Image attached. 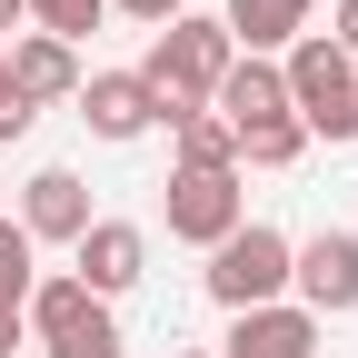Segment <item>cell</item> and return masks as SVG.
Wrapping results in <instances>:
<instances>
[{
    "label": "cell",
    "mask_w": 358,
    "mask_h": 358,
    "mask_svg": "<svg viewBox=\"0 0 358 358\" xmlns=\"http://www.w3.org/2000/svg\"><path fill=\"white\" fill-rule=\"evenodd\" d=\"M10 90H20L30 110H50V100H80V50H60V40L20 30V40H10Z\"/></svg>",
    "instance_id": "cell-12"
},
{
    "label": "cell",
    "mask_w": 358,
    "mask_h": 358,
    "mask_svg": "<svg viewBox=\"0 0 358 358\" xmlns=\"http://www.w3.org/2000/svg\"><path fill=\"white\" fill-rule=\"evenodd\" d=\"M279 80H289V120L308 140H358V60L338 50L329 30H308L279 50Z\"/></svg>",
    "instance_id": "cell-2"
},
{
    "label": "cell",
    "mask_w": 358,
    "mask_h": 358,
    "mask_svg": "<svg viewBox=\"0 0 358 358\" xmlns=\"http://www.w3.org/2000/svg\"><path fill=\"white\" fill-rule=\"evenodd\" d=\"M20 20H40V40L80 50V40H90V30L110 20V0H20Z\"/></svg>",
    "instance_id": "cell-14"
},
{
    "label": "cell",
    "mask_w": 358,
    "mask_h": 358,
    "mask_svg": "<svg viewBox=\"0 0 358 358\" xmlns=\"http://www.w3.org/2000/svg\"><path fill=\"white\" fill-rule=\"evenodd\" d=\"M289 249H299L289 229H268V219H239V229L209 249V299L229 308V319H239V308L289 299Z\"/></svg>",
    "instance_id": "cell-3"
},
{
    "label": "cell",
    "mask_w": 358,
    "mask_h": 358,
    "mask_svg": "<svg viewBox=\"0 0 358 358\" xmlns=\"http://www.w3.org/2000/svg\"><path fill=\"white\" fill-rule=\"evenodd\" d=\"M169 358H219V348H169Z\"/></svg>",
    "instance_id": "cell-23"
},
{
    "label": "cell",
    "mask_w": 358,
    "mask_h": 358,
    "mask_svg": "<svg viewBox=\"0 0 358 358\" xmlns=\"http://www.w3.org/2000/svg\"><path fill=\"white\" fill-rule=\"evenodd\" d=\"M229 60H239V50H229V30L199 20V10H179V20L150 40V60H140L150 100H159V129H169V120H189V110H209V90H219V70H229Z\"/></svg>",
    "instance_id": "cell-1"
},
{
    "label": "cell",
    "mask_w": 358,
    "mask_h": 358,
    "mask_svg": "<svg viewBox=\"0 0 358 358\" xmlns=\"http://www.w3.org/2000/svg\"><path fill=\"white\" fill-rule=\"evenodd\" d=\"M219 358H319V319L299 299H268V308H239Z\"/></svg>",
    "instance_id": "cell-9"
},
{
    "label": "cell",
    "mask_w": 358,
    "mask_h": 358,
    "mask_svg": "<svg viewBox=\"0 0 358 358\" xmlns=\"http://www.w3.org/2000/svg\"><path fill=\"white\" fill-rule=\"evenodd\" d=\"M80 120H90V140H150V129H159V100H150L140 70H90L80 80Z\"/></svg>",
    "instance_id": "cell-8"
},
{
    "label": "cell",
    "mask_w": 358,
    "mask_h": 358,
    "mask_svg": "<svg viewBox=\"0 0 358 358\" xmlns=\"http://www.w3.org/2000/svg\"><path fill=\"white\" fill-rule=\"evenodd\" d=\"M169 239H189V249H219L249 219V189H239V169H169Z\"/></svg>",
    "instance_id": "cell-4"
},
{
    "label": "cell",
    "mask_w": 358,
    "mask_h": 358,
    "mask_svg": "<svg viewBox=\"0 0 358 358\" xmlns=\"http://www.w3.org/2000/svg\"><path fill=\"white\" fill-rule=\"evenodd\" d=\"M70 279L90 289V299H120V289H140V268H150V239L129 229V219H90V229L70 239Z\"/></svg>",
    "instance_id": "cell-7"
},
{
    "label": "cell",
    "mask_w": 358,
    "mask_h": 358,
    "mask_svg": "<svg viewBox=\"0 0 358 358\" xmlns=\"http://www.w3.org/2000/svg\"><path fill=\"white\" fill-rule=\"evenodd\" d=\"M50 358H120V319H110V308H100V299H90V308H80V319H70V329L50 338Z\"/></svg>",
    "instance_id": "cell-16"
},
{
    "label": "cell",
    "mask_w": 358,
    "mask_h": 358,
    "mask_svg": "<svg viewBox=\"0 0 358 358\" xmlns=\"http://www.w3.org/2000/svg\"><path fill=\"white\" fill-rule=\"evenodd\" d=\"M0 100H10V50H0Z\"/></svg>",
    "instance_id": "cell-21"
},
{
    "label": "cell",
    "mask_w": 358,
    "mask_h": 358,
    "mask_svg": "<svg viewBox=\"0 0 358 358\" xmlns=\"http://www.w3.org/2000/svg\"><path fill=\"white\" fill-rule=\"evenodd\" d=\"M10 20H20V0H0V30H10Z\"/></svg>",
    "instance_id": "cell-22"
},
{
    "label": "cell",
    "mask_w": 358,
    "mask_h": 358,
    "mask_svg": "<svg viewBox=\"0 0 358 358\" xmlns=\"http://www.w3.org/2000/svg\"><path fill=\"white\" fill-rule=\"evenodd\" d=\"M30 289H40V249H30L20 219H0V319H20Z\"/></svg>",
    "instance_id": "cell-13"
},
{
    "label": "cell",
    "mask_w": 358,
    "mask_h": 358,
    "mask_svg": "<svg viewBox=\"0 0 358 358\" xmlns=\"http://www.w3.org/2000/svg\"><path fill=\"white\" fill-rule=\"evenodd\" d=\"M110 10H129V20H150V30H169L179 10H189V0H110Z\"/></svg>",
    "instance_id": "cell-18"
},
{
    "label": "cell",
    "mask_w": 358,
    "mask_h": 358,
    "mask_svg": "<svg viewBox=\"0 0 358 358\" xmlns=\"http://www.w3.org/2000/svg\"><path fill=\"white\" fill-rule=\"evenodd\" d=\"M209 120L229 129V140H249V129H268V120H289V80H279V60H229L219 70V90H209Z\"/></svg>",
    "instance_id": "cell-6"
},
{
    "label": "cell",
    "mask_w": 358,
    "mask_h": 358,
    "mask_svg": "<svg viewBox=\"0 0 358 358\" xmlns=\"http://www.w3.org/2000/svg\"><path fill=\"white\" fill-rule=\"evenodd\" d=\"M289 289H299L308 319H348V308H358V229L299 239V249H289Z\"/></svg>",
    "instance_id": "cell-5"
},
{
    "label": "cell",
    "mask_w": 358,
    "mask_h": 358,
    "mask_svg": "<svg viewBox=\"0 0 358 358\" xmlns=\"http://www.w3.org/2000/svg\"><path fill=\"white\" fill-rule=\"evenodd\" d=\"M329 40H338L348 60H358V0H338V30H329Z\"/></svg>",
    "instance_id": "cell-19"
},
{
    "label": "cell",
    "mask_w": 358,
    "mask_h": 358,
    "mask_svg": "<svg viewBox=\"0 0 358 358\" xmlns=\"http://www.w3.org/2000/svg\"><path fill=\"white\" fill-rule=\"evenodd\" d=\"M20 338H30V329H20V319H0V358H20Z\"/></svg>",
    "instance_id": "cell-20"
},
{
    "label": "cell",
    "mask_w": 358,
    "mask_h": 358,
    "mask_svg": "<svg viewBox=\"0 0 358 358\" xmlns=\"http://www.w3.org/2000/svg\"><path fill=\"white\" fill-rule=\"evenodd\" d=\"M169 140H179V169H239V140H229V129H219L209 110L169 120Z\"/></svg>",
    "instance_id": "cell-15"
},
{
    "label": "cell",
    "mask_w": 358,
    "mask_h": 358,
    "mask_svg": "<svg viewBox=\"0 0 358 358\" xmlns=\"http://www.w3.org/2000/svg\"><path fill=\"white\" fill-rule=\"evenodd\" d=\"M299 150H308V129H299V120H268V129H249V140H239L249 169H289Z\"/></svg>",
    "instance_id": "cell-17"
},
{
    "label": "cell",
    "mask_w": 358,
    "mask_h": 358,
    "mask_svg": "<svg viewBox=\"0 0 358 358\" xmlns=\"http://www.w3.org/2000/svg\"><path fill=\"white\" fill-rule=\"evenodd\" d=\"M90 219H100V209H90V179H80V169H40L30 189H20V229H30V249H40V239H80Z\"/></svg>",
    "instance_id": "cell-11"
},
{
    "label": "cell",
    "mask_w": 358,
    "mask_h": 358,
    "mask_svg": "<svg viewBox=\"0 0 358 358\" xmlns=\"http://www.w3.org/2000/svg\"><path fill=\"white\" fill-rule=\"evenodd\" d=\"M308 20H319V0H229L219 10L229 50H249V60H279L289 40H308Z\"/></svg>",
    "instance_id": "cell-10"
}]
</instances>
